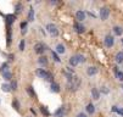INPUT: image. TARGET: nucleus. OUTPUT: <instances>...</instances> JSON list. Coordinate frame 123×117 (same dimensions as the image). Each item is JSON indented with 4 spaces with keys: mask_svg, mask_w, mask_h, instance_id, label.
Wrapping results in <instances>:
<instances>
[{
    "mask_svg": "<svg viewBox=\"0 0 123 117\" xmlns=\"http://www.w3.org/2000/svg\"><path fill=\"white\" fill-rule=\"evenodd\" d=\"M80 84H82L80 78L77 77V76H73V77L67 78V84H66V87H67V90H69V92H77V90L79 89Z\"/></svg>",
    "mask_w": 123,
    "mask_h": 117,
    "instance_id": "f257e3e1",
    "label": "nucleus"
},
{
    "mask_svg": "<svg viewBox=\"0 0 123 117\" xmlns=\"http://www.w3.org/2000/svg\"><path fill=\"white\" fill-rule=\"evenodd\" d=\"M36 74L39 77V78H42V79H44V80H48V82H50V83H52L54 82V76H52V73L51 72H49V71H46L45 68H38L37 71H36Z\"/></svg>",
    "mask_w": 123,
    "mask_h": 117,
    "instance_id": "f03ea898",
    "label": "nucleus"
},
{
    "mask_svg": "<svg viewBox=\"0 0 123 117\" xmlns=\"http://www.w3.org/2000/svg\"><path fill=\"white\" fill-rule=\"evenodd\" d=\"M45 28L51 37H57L59 36V29H57V26L55 23H48Z\"/></svg>",
    "mask_w": 123,
    "mask_h": 117,
    "instance_id": "7ed1b4c3",
    "label": "nucleus"
},
{
    "mask_svg": "<svg viewBox=\"0 0 123 117\" xmlns=\"http://www.w3.org/2000/svg\"><path fill=\"white\" fill-rule=\"evenodd\" d=\"M45 50H46V45L42 42H38L34 45V53L38 54V55H43L45 53Z\"/></svg>",
    "mask_w": 123,
    "mask_h": 117,
    "instance_id": "20e7f679",
    "label": "nucleus"
},
{
    "mask_svg": "<svg viewBox=\"0 0 123 117\" xmlns=\"http://www.w3.org/2000/svg\"><path fill=\"white\" fill-rule=\"evenodd\" d=\"M99 16H100V20L101 21H106L109 18V16H110V9L107 6L101 7L100 11H99Z\"/></svg>",
    "mask_w": 123,
    "mask_h": 117,
    "instance_id": "39448f33",
    "label": "nucleus"
},
{
    "mask_svg": "<svg viewBox=\"0 0 123 117\" xmlns=\"http://www.w3.org/2000/svg\"><path fill=\"white\" fill-rule=\"evenodd\" d=\"M104 44H105L106 48H112L115 45V37L111 36V34H107L104 39Z\"/></svg>",
    "mask_w": 123,
    "mask_h": 117,
    "instance_id": "423d86ee",
    "label": "nucleus"
},
{
    "mask_svg": "<svg viewBox=\"0 0 123 117\" xmlns=\"http://www.w3.org/2000/svg\"><path fill=\"white\" fill-rule=\"evenodd\" d=\"M66 113H67V107H66V106H61V107H59V109L55 111L54 117H65Z\"/></svg>",
    "mask_w": 123,
    "mask_h": 117,
    "instance_id": "0eeeda50",
    "label": "nucleus"
},
{
    "mask_svg": "<svg viewBox=\"0 0 123 117\" xmlns=\"http://www.w3.org/2000/svg\"><path fill=\"white\" fill-rule=\"evenodd\" d=\"M85 17H86L85 11H83V10H78V11L76 12V20H77V22L82 23V22L85 20Z\"/></svg>",
    "mask_w": 123,
    "mask_h": 117,
    "instance_id": "6e6552de",
    "label": "nucleus"
},
{
    "mask_svg": "<svg viewBox=\"0 0 123 117\" xmlns=\"http://www.w3.org/2000/svg\"><path fill=\"white\" fill-rule=\"evenodd\" d=\"M98 72H99V68L96 67V66H89V67L86 68V74L90 76V77L98 74Z\"/></svg>",
    "mask_w": 123,
    "mask_h": 117,
    "instance_id": "1a4fd4ad",
    "label": "nucleus"
},
{
    "mask_svg": "<svg viewBox=\"0 0 123 117\" xmlns=\"http://www.w3.org/2000/svg\"><path fill=\"white\" fill-rule=\"evenodd\" d=\"M62 73L65 74L66 78H69V77H73L74 76V70L71 68V67H65V70L62 71Z\"/></svg>",
    "mask_w": 123,
    "mask_h": 117,
    "instance_id": "9d476101",
    "label": "nucleus"
},
{
    "mask_svg": "<svg viewBox=\"0 0 123 117\" xmlns=\"http://www.w3.org/2000/svg\"><path fill=\"white\" fill-rule=\"evenodd\" d=\"M113 73H115L116 78H117L119 82H122V83H123V72L118 70L117 66H115V67H113Z\"/></svg>",
    "mask_w": 123,
    "mask_h": 117,
    "instance_id": "9b49d317",
    "label": "nucleus"
},
{
    "mask_svg": "<svg viewBox=\"0 0 123 117\" xmlns=\"http://www.w3.org/2000/svg\"><path fill=\"white\" fill-rule=\"evenodd\" d=\"M38 63L42 66V68H43V67H46V66H48V63H49V61H48V57H46L45 55H42V56L38 59Z\"/></svg>",
    "mask_w": 123,
    "mask_h": 117,
    "instance_id": "f8f14e48",
    "label": "nucleus"
},
{
    "mask_svg": "<svg viewBox=\"0 0 123 117\" xmlns=\"http://www.w3.org/2000/svg\"><path fill=\"white\" fill-rule=\"evenodd\" d=\"M16 20V15H7L6 16V25H7V28H11V25L15 22Z\"/></svg>",
    "mask_w": 123,
    "mask_h": 117,
    "instance_id": "ddd939ff",
    "label": "nucleus"
},
{
    "mask_svg": "<svg viewBox=\"0 0 123 117\" xmlns=\"http://www.w3.org/2000/svg\"><path fill=\"white\" fill-rule=\"evenodd\" d=\"M73 28H74V31H76L77 33H83V32L85 31L84 26H83L82 23H79V22H74V25H73Z\"/></svg>",
    "mask_w": 123,
    "mask_h": 117,
    "instance_id": "4468645a",
    "label": "nucleus"
},
{
    "mask_svg": "<svg viewBox=\"0 0 123 117\" xmlns=\"http://www.w3.org/2000/svg\"><path fill=\"white\" fill-rule=\"evenodd\" d=\"M26 92H27V94H28L32 99H37V94H36V92H34V89H33L32 86H28V87L26 88Z\"/></svg>",
    "mask_w": 123,
    "mask_h": 117,
    "instance_id": "2eb2a0df",
    "label": "nucleus"
},
{
    "mask_svg": "<svg viewBox=\"0 0 123 117\" xmlns=\"http://www.w3.org/2000/svg\"><path fill=\"white\" fill-rule=\"evenodd\" d=\"M50 90L52 93H60V86L56 82H52V83H50Z\"/></svg>",
    "mask_w": 123,
    "mask_h": 117,
    "instance_id": "dca6fc26",
    "label": "nucleus"
},
{
    "mask_svg": "<svg viewBox=\"0 0 123 117\" xmlns=\"http://www.w3.org/2000/svg\"><path fill=\"white\" fill-rule=\"evenodd\" d=\"M12 107L16 111L21 110V104H20V101H18V99H17V98H13V100H12Z\"/></svg>",
    "mask_w": 123,
    "mask_h": 117,
    "instance_id": "f3484780",
    "label": "nucleus"
},
{
    "mask_svg": "<svg viewBox=\"0 0 123 117\" xmlns=\"http://www.w3.org/2000/svg\"><path fill=\"white\" fill-rule=\"evenodd\" d=\"M113 34L117 36V37H121L123 34V28L119 27V26H115L113 27Z\"/></svg>",
    "mask_w": 123,
    "mask_h": 117,
    "instance_id": "a211bd4d",
    "label": "nucleus"
},
{
    "mask_svg": "<svg viewBox=\"0 0 123 117\" xmlns=\"http://www.w3.org/2000/svg\"><path fill=\"white\" fill-rule=\"evenodd\" d=\"M92 98L94 100H99V98H100V90L98 88H93L92 89Z\"/></svg>",
    "mask_w": 123,
    "mask_h": 117,
    "instance_id": "6ab92c4d",
    "label": "nucleus"
},
{
    "mask_svg": "<svg viewBox=\"0 0 123 117\" xmlns=\"http://www.w3.org/2000/svg\"><path fill=\"white\" fill-rule=\"evenodd\" d=\"M115 61L117 63H122L123 62V51H118L116 55H115Z\"/></svg>",
    "mask_w": 123,
    "mask_h": 117,
    "instance_id": "aec40b11",
    "label": "nucleus"
},
{
    "mask_svg": "<svg viewBox=\"0 0 123 117\" xmlns=\"http://www.w3.org/2000/svg\"><path fill=\"white\" fill-rule=\"evenodd\" d=\"M55 49H56L55 51H56L57 54H65V51H66V48H65L63 44H57Z\"/></svg>",
    "mask_w": 123,
    "mask_h": 117,
    "instance_id": "412c9836",
    "label": "nucleus"
},
{
    "mask_svg": "<svg viewBox=\"0 0 123 117\" xmlns=\"http://www.w3.org/2000/svg\"><path fill=\"white\" fill-rule=\"evenodd\" d=\"M34 15H36L34 13V9L31 6L29 7V12H28V17H27V22H32L34 20Z\"/></svg>",
    "mask_w": 123,
    "mask_h": 117,
    "instance_id": "4be33fe9",
    "label": "nucleus"
},
{
    "mask_svg": "<svg viewBox=\"0 0 123 117\" xmlns=\"http://www.w3.org/2000/svg\"><path fill=\"white\" fill-rule=\"evenodd\" d=\"M68 62H69V65L72 66V67H76L77 65H79V62H78V60H77V57H76V55L74 56H71L69 57V60H68Z\"/></svg>",
    "mask_w": 123,
    "mask_h": 117,
    "instance_id": "5701e85b",
    "label": "nucleus"
},
{
    "mask_svg": "<svg viewBox=\"0 0 123 117\" xmlns=\"http://www.w3.org/2000/svg\"><path fill=\"white\" fill-rule=\"evenodd\" d=\"M22 10H23V6H22V4H21V3L15 4V13H16V15L21 13V12H22Z\"/></svg>",
    "mask_w": 123,
    "mask_h": 117,
    "instance_id": "b1692460",
    "label": "nucleus"
},
{
    "mask_svg": "<svg viewBox=\"0 0 123 117\" xmlns=\"http://www.w3.org/2000/svg\"><path fill=\"white\" fill-rule=\"evenodd\" d=\"M85 110H86V112L89 113V115H93V113L95 112V106H94L93 104H88L86 107H85Z\"/></svg>",
    "mask_w": 123,
    "mask_h": 117,
    "instance_id": "393cba45",
    "label": "nucleus"
},
{
    "mask_svg": "<svg viewBox=\"0 0 123 117\" xmlns=\"http://www.w3.org/2000/svg\"><path fill=\"white\" fill-rule=\"evenodd\" d=\"M40 112H42L45 117H49V116H50V112H49L48 107H46V106H44V105H40Z\"/></svg>",
    "mask_w": 123,
    "mask_h": 117,
    "instance_id": "a878e982",
    "label": "nucleus"
},
{
    "mask_svg": "<svg viewBox=\"0 0 123 117\" xmlns=\"http://www.w3.org/2000/svg\"><path fill=\"white\" fill-rule=\"evenodd\" d=\"M3 74V78L5 79V80H11L12 79V73L10 72V71H6V72H4V73H1Z\"/></svg>",
    "mask_w": 123,
    "mask_h": 117,
    "instance_id": "bb28decb",
    "label": "nucleus"
},
{
    "mask_svg": "<svg viewBox=\"0 0 123 117\" xmlns=\"http://www.w3.org/2000/svg\"><path fill=\"white\" fill-rule=\"evenodd\" d=\"M27 25H28V22H27V21L21 22V32H22V34H26V33H27V29H28Z\"/></svg>",
    "mask_w": 123,
    "mask_h": 117,
    "instance_id": "cd10ccee",
    "label": "nucleus"
},
{
    "mask_svg": "<svg viewBox=\"0 0 123 117\" xmlns=\"http://www.w3.org/2000/svg\"><path fill=\"white\" fill-rule=\"evenodd\" d=\"M1 90L5 92V93H9V92L11 90L10 84H7V83H3V84H1Z\"/></svg>",
    "mask_w": 123,
    "mask_h": 117,
    "instance_id": "c85d7f7f",
    "label": "nucleus"
},
{
    "mask_svg": "<svg viewBox=\"0 0 123 117\" xmlns=\"http://www.w3.org/2000/svg\"><path fill=\"white\" fill-rule=\"evenodd\" d=\"M6 71H9V63H7V62H4L1 66H0V72L4 73V72H6Z\"/></svg>",
    "mask_w": 123,
    "mask_h": 117,
    "instance_id": "c756f323",
    "label": "nucleus"
},
{
    "mask_svg": "<svg viewBox=\"0 0 123 117\" xmlns=\"http://www.w3.org/2000/svg\"><path fill=\"white\" fill-rule=\"evenodd\" d=\"M51 57H52V60H54L55 62H60L61 61V59L59 57V55H57L56 51H51Z\"/></svg>",
    "mask_w": 123,
    "mask_h": 117,
    "instance_id": "7c9ffc66",
    "label": "nucleus"
},
{
    "mask_svg": "<svg viewBox=\"0 0 123 117\" xmlns=\"http://www.w3.org/2000/svg\"><path fill=\"white\" fill-rule=\"evenodd\" d=\"M76 57H77V60H78V62H79V63H84V62H85V60H86V59H85V56H84V55H82V54H77V55H76Z\"/></svg>",
    "mask_w": 123,
    "mask_h": 117,
    "instance_id": "2f4dec72",
    "label": "nucleus"
},
{
    "mask_svg": "<svg viewBox=\"0 0 123 117\" xmlns=\"http://www.w3.org/2000/svg\"><path fill=\"white\" fill-rule=\"evenodd\" d=\"M112 111H113V112H117L119 116L123 117V109H119L118 106H112Z\"/></svg>",
    "mask_w": 123,
    "mask_h": 117,
    "instance_id": "473e14b6",
    "label": "nucleus"
},
{
    "mask_svg": "<svg viewBox=\"0 0 123 117\" xmlns=\"http://www.w3.org/2000/svg\"><path fill=\"white\" fill-rule=\"evenodd\" d=\"M17 80L16 79H13V80H11V84H10V87H11V90H17Z\"/></svg>",
    "mask_w": 123,
    "mask_h": 117,
    "instance_id": "72a5a7b5",
    "label": "nucleus"
},
{
    "mask_svg": "<svg viewBox=\"0 0 123 117\" xmlns=\"http://www.w3.org/2000/svg\"><path fill=\"white\" fill-rule=\"evenodd\" d=\"M25 48H26V42H25V39H22V40L20 42V45H18V49L21 50V51H23V50H25Z\"/></svg>",
    "mask_w": 123,
    "mask_h": 117,
    "instance_id": "f704fd0d",
    "label": "nucleus"
},
{
    "mask_svg": "<svg viewBox=\"0 0 123 117\" xmlns=\"http://www.w3.org/2000/svg\"><path fill=\"white\" fill-rule=\"evenodd\" d=\"M11 44V28H7V45Z\"/></svg>",
    "mask_w": 123,
    "mask_h": 117,
    "instance_id": "c9c22d12",
    "label": "nucleus"
},
{
    "mask_svg": "<svg viewBox=\"0 0 123 117\" xmlns=\"http://www.w3.org/2000/svg\"><path fill=\"white\" fill-rule=\"evenodd\" d=\"M109 93H110V90H109L107 87H102L100 89V94H109Z\"/></svg>",
    "mask_w": 123,
    "mask_h": 117,
    "instance_id": "e433bc0d",
    "label": "nucleus"
},
{
    "mask_svg": "<svg viewBox=\"0 0 123 117\" xmlns=\"http://www.w3.org/2000/svg\"><path fill=\"white\" fill-rule=\"evenodd\" d=\"M77 117H88V115H86L85 112H79V113L77 115Z\"/></svg>",
    "mask_w": 123,
    "mask_h": 117,
    "instance_id": "4c0bfd02",
    "label": "nucleus"
},
{
    "mask_svg": "<svg viewBox=\"0 0 123 117\" xmlns=\"http://www.w3.org/2000/svg\"><path fill=\"white\" fill-rule=\"evenodd\" d=\"M50 4H51V5H56V4H57V1H50Z\"/></svg>",
    "mask_w": 123,
    "mask_h": 117,
    "instance_id": "58836bf2",
    "label": "nucleus"
},
{
    "mask_svg": "<svg viewBox=\"0 0 123 117\" xmlns=\"http://www.w3.org/2000/svg\"><path fill=\"white\" fill-rule=\"evenodd\" d=\"M31 112H32V113H33V115H37V112H36V111H34V110H33V109H31Z\"/></svg>",
    "mask_w": 123,
    "mask_h": 117,
    "instance_id": "ea45409f",
    "label": "nucleus"
},
{
    "mask_svg": "<svg viewBox=\"0 0 123 117\" xmlns=\"http://www.w3.org/2000/svg\"><path fill=\"white\" fill-rule=\"evenodd\" d=\"M121 88H122V90H123V83H122V86H121Z\"/></svg>",
    "mask_w": 123,
    "mask_h": 117,
    "instance_id": "a19ab883",
    "label": "nucleus"
},
{
    "mask_svg": "<svg viewBox=\"0 0 123 117\" xmlns=\"http://www.w3.org/2000/svg\"><path fill=\"white\" fill-rule=\"evenodd\" d=\"M111 117H112V116H111Z\"/></svg>",
    "mask_w": 123,
    "mask_h": 117,
    "instance_id": "79ce46f5",
    "label": "nucleus"
}]
</instances>
